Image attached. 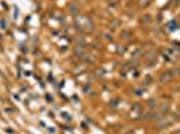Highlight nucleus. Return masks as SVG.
I'll return each instance as SVG.
<instances>
[{"instance_id": "f257e3e1", "label": "nucleus", "mask_w": 180, "mask_h": 134, "mask_svg": "<svg viewBox=\"0 0 180 134\" xmlns=\"http://www.w3.org/2000/svg\"><path fill=\"white\" fill-rule=\"evenodd\" d=\"M171 80H172V73H171V71L161 73L160 76H159V82H160L161 85H167V83H169Z\"/></svg>"}, {"instance_id": "f03ea898", "label": "nucleus", "mask_w": 180, "mask_h": 134, "mask_svg": "<svg viewBox=\"0 0 180 134\" xmlns=\"http://www.w3.org/2000/svg\"><path fill=\"white\" fill-rule=\"evenodd\" d=\"M159 110H160L161 114H166V113L169 111V103H168V102L160 103V106H159Z\"/></svg>"}, {"instance_id": "7ed1b4c3", "label": "nucleus", "mask_w": 180, "mask_h": 134, "mask_svg": "<svg viewBox=\"0 0 180 134\" xmlns=\"http://www.w3.org/2000/svg\"><path fill=\"white\" fill-rule=\"evenodd\" d=\"M157 122V127L159 129H164V127H167L168 125L171 123L169 121H167V120H159V121H156Z\"/></svg>"}, {"instance_id": "20e7f679", "label": "nucleus", "mask_w": 180, "mask_h": 134, "mask_svg": "<svg viewBox=\"0 0 180 134\" xmlns=\"http://www.w3.org/2000/svg\"><path fill=\"white\" fill-rule=\"evenodd\" d=\"M151 3H152V0H139V5H140V7H143V8L148 7Z\"/></svg>"}, {"instance_id": "39448f33", "label": "nucleus", "mask_w": 180, "mask_h": 134, "mask_svg": "<svg viewBox=\"0 0 180 134\" xmlns=\"http://www.w3.org/2000/svg\"><path fill=\"white\" fill-rule=\"evenodd\" d=\"M146 59L148 61H156V52L155 51H149L146 54Z\"/></svg>"}, {"instance_id": "423d86ee", "label": "nucleus", "mask_w": 180, "mask_h": 134, "mask_svg": "<svg viewBox=\"0 0 180 134\" xmlns=\"http://www.w3.org/2000/svg\"><path fill=\"white\" fill-rule=\"evenodd\" d=\"M141 20H143V23H151V22H152L151 16H148V15H145V16H144Z\"/></svg>"}, {"instance_id": "0eeeda50", "label": "nucleus", "mask_w": 180, "mask_h": 134, "mask_svg": "<svg viewBox=\"0 0 180 134\" xmlns=\"http://www.w3.org/2000/svg\"><path fill=\"white\" fill-rule=\"evenodd\" d=\"M156 105H157L156 99H151V101H149V106H151V107H153V106H156Z\"/></svg>"}, {"instance_id": "6e6552de", "label": "nucleus", "mask_w": 180, "mask_h": 134, "mask_svg": "<svg viewBox=\"0 0 180 134\" xmlns=\"http://www.w3.org/2000/svg\"><path fill=\"white\" fill-rule=\"evenodd\" d=\"M176 74H178V75L180 76V67H178V71H176Z\"/></svg>"}, {"instance_id": "1a4fd4ad", "label": "nucleus", "mask_w": 180, "mask_h": 134, "mask_svg": "<svg viewBox=\"0 0 180 134\" xmlns=\"http://www.w3.org/2000/svg\"><path fill=\"white\" fill-rule=\"evenodd\" d=\"M173 134H180V130H178V132H175Z\"/></svg>"}, {"instance_id": "9d476101", "label": "nucleus", "mask_w": 180, "mask_h": 134, "mask_svg": "<svg viewBox=\"0 0 180 134\" xmlns=\"http://www.w3.org/2000/svg\"><path fill=\"white\" fill-rule=\"evenodd\" d=\"M112 2H118V0H112Z\"/></svg>"}]
</instances>
